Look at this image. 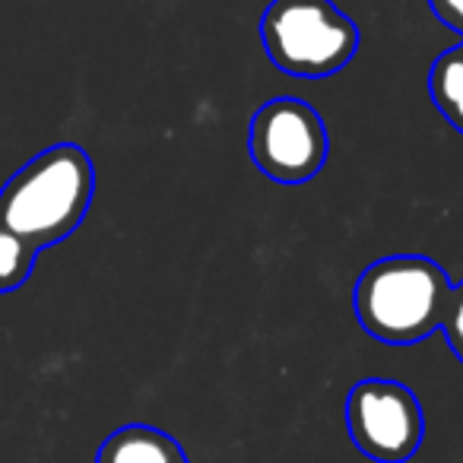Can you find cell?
<instances>
[{
  "mask_svg": "<svg viewBox=\"0 0 463 463\" xmlns=\"http://www.w3.org/2000/svg\"><path fill=\"white\" fill-rule=\"evenodd\" d=\"M450 292L441 264L425 254H393L362 270L353 308L368 336L387 346H412L441 330Z\"/></svg>",
  "mask_w": 463,
  "mask_h": 463,
  "instance_id": "obj_2",
  "label": "cell"
},
{
  "mask_svg": "<svg viewBox=\"0 0 463 463\" xmlns=\"http://www.w3.org/2000/svg\"><path fill=\"white\" fill-rule=\"evenodd\" d=\"M39 248L0 222V292H14L33 277Z\"/></svg>",
  "mask_w": 463,
  "mask_h": 463,
  "instance_id": "obj_8",
  "label": "cell"
},
{
  "mask_svg": "<svg viewBox=\"0 0 463 463\" xmlns=\"http://www.w3.org/2000/svg\"><path fill=\"white\" fill-rule=\"evenodd\" d=\"M346 429L368 460L406 463L422 448V403L400 381L365 378L346 397Z\"/></svg>",
  "mask_w": 463,
  "mask_h": 463,
  "instance_id": "obj_5",
  "label": "cell"
},
{
  "mask_svg": "<svg viewBox=\"0 0 463 463\" xmlns=\"http://www.w3.org/2000/svg\"><path fill=\"white\" fill-rule=\"evenodd\" d=\"M96 463H191L181 444L156 425L130 422L102 441Z\"/></svg>",
  "mask_w": 463,
  "mask_h": 463,
  "instance_id": "obj_6",
  "label": "cell"
},
{
  "mask_svg": "<svg viewBox=\"0 0 463 463\" xmlns=\"http://www.w3.org/2000/svg\"><path fill=\"white\" fill-rule=\"evenodd\" d=\"M429 7L444 26L463 35V0H429Z\"/></svg>",
  "mask_w": 463,
  "mask_h": 463,
  "instance_id": "obj_10",
  "label": "cell"
},
{
  "mask_svg": "<svg viewBox=\"0 0 463 463\" xmlns=\"http://www.w3.org/2000/svg\"><path fill=\"white\" fill-rule=\"evenodd\" d=\"M260 39L267 58L298 80L334 77L359 52V26L334 0H270Z\"/></svg>",
  "mask_w": 463,
  "mask_h": 463,
  "instance_id": "obj_3",
  "label": "cell"
},
{
  "mask_svg": "<svg viewBox=\"0 0 463 463\" xmlns=\"http://www.w3.org/2000/svg\"><path fill=\"white\" fill-rule=\"evenodd\" d=\"M96 194V168L77 143H58L29 159L0 187V222L33 248L64 241L80 229Z\"/></svg>",
  "mask_w": 463,
  "mask_h": 463,
  "instance_id": "obj_1",
  "label": "cell"
},
{
  "mask_svg": "<svg viewBox=\"0 0 463 463\" xmlns=\"http://www.w3.org/2000/svg\"><path fill=\"white\" fill-rule=\"evenodd\" d=\"M429 96L450 128L463 134V42L431 61Z\"/></svg>",
  "mask_w": 463,
  "mask_h": 463,
  "instance_id": "obj_7",
  "label": "cell"
},
{
  "mask_svg": "<svg viewBox=\"0 0 463 463\" xmlns=\"http://www.w3.org/2000/svg\"><path fill=\"white\" fill-rule=\"evenodd\" d=\"M441 330L450 353L463 362V283L454 286V292H450V305H448V315H444Z\"/></svg>",
  "mask_w": 463,
  "mask_h": 463,
  "instance_id": "obj_9",
  "label": "cell"
},
{
  "mask_svg": "<svg viewBox=\"0 0 463 463\" xmlns=\"http://www.w3.org/2000/svg\"><path fill=\"white\" fill-rule=\"evenodd\" d=\"M248 146L254 165L270 181L305 184L321 175L330 153V137L324 118L308 102L279 96L254 111Z\"/></svg>",
  "mask_w": 463,
  "mask_h": 463,
  "instance_id": "obj_4",
  "label": "cell"
}]
</instances>
